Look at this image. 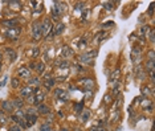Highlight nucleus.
I'll return each mask as SVG.
<instances>
[{"label": "nucleus", "instance_id": "obj_39", "mask_svg": "<svg viewBox=\"0 0 155 131\" xmlns=\"http://www.w3.org/2000/svg\"><path fill=\"white\" fill-rule=\"evenodd\" d=\"M16 117H19L20 119H23L24 118V113H23L21 109H17V110H16Z\"/></svg>", "mask_w": 155, "mask_h": 131}, {"label": "nucleus", "instance_id": "obj_49", "mask_svg": "<svg viewBox=\"0 0 155 131\" xmlns=\"http://www.w3.org/2000/svg\"><path fill=\"white\" fill-rule=\"evenodd\" d=\"M88 13H89V11H84V12H82V17L86 19V17H88Z\"/></svg>", "mask_w": 155, "mask_h": 131}, {"label": "nucleus", "instance_id": "obj_18", "mask_svg": "<svg viewBox=\"0 0 155 131\" xmlns=\"http://www.w3.org/2000/svg\"><path fill=\"white\" fill-rule=\"evenodd\" d=\"M53 8L56 9V11H57L58 15L61 16V13L65 11V4H64V3H60V1H56V3H54V5H53Z\"/></svg>", "mask_w": 155, "mask_h": 131}, {"label": "nucleus", "instance_id": "obj_40", "mask_svg": "<svg viewBox=\"0 0 155 131\" xmlns=\"http://www.w3.org/2000/svg\"><path fill=\"white\" fill-rule=\"evenodd\" d=\"M148 39H150V41L151 43H154V40H155V37H154V29H150V32H148Z\"/></svg>", "mask_w": 155, "mask_h": 131}, {"label": "nucleus", "instance_id": "obj_52", "mask_svg": "<svg viewBox=\"0 0 155 131\" xmlns=\"http://www.w3.org/2000/svg\"><path fill=\"white\" fill-rule=\"evenodd\" d=\"M0 62H1V54H0Z\"/></svg>", "mask_w": 155, "mask_h": 131}, {"label": "nucleus", "instance_id": "obj_26", "mask_svg": "<svg viewBox=\"0 0 155 131\" xmlns=\"http://www.w3.org/2000/svg\"><path fill=\"white\" fill-rule=\"evenodd\" d=\"M102 7H104L105 9L110 11V9L114 8V3H113V1H104V3H102Z\"/></svg>", "mask_w": 155, "mask_h": 131}, {"label": "nucleus", "instance_id": "obj_15", "mask_svg": "<svg viewBox=\"0 0 155 131\" xmlns=\"http://www.w3.org/2000/svg\"><path fill=\"white\" fill-rule=\"evenodd\" d=\"M19 77L21 78H31V70L28 69V68H20L19 69Z\"/></svg>", "mask_w": 155, "mask_h": 131}, {"label": "nucleus", "instance_id": "obj_23", "mask_svg": "<svg viewBox=\"0 0 155 131\" xmlns=\"http://www.w3.org/2000/svg\"><path fill=\"white\" fill-rule=\"evenodd\" d=\"M74 111L77 114H81L84 111V102H78V103H74Z\"/></svg>", "mask_w": 155, "mask_h": 131}, {"label": "nucleus", "instance_id": "obj_36", "mask_svg": "<svg viewBox=\"0 0 155 131\" xmlns=\"http://www.w3.org/2000/svg\"><path fill=\"white\" fill-rule=\"evenodd\" d=\"M104 101H105V103H106V105L111 103V101H113L111 95H110V94H106V95H105V98H104Z\"/></svg>", "mask_w": 155, "mask_h": 131}, {"label": "nucleus", "instance_id": "obj_27", "mask_svg": "<svg viewBox=\"0 0 155 131\" xmlns=\"http://www.w3.org/2000/svg\"><path fill=\"white\" fill-rule=\"evenodd\" d=\"M40 131H52L51 123H49V122H45V123H43L41 126H40Z\"/></svg>", "mask_w": 155, "mask_h": 131}, {"label": "nucleus", "instance_id": "obj_32", "mask_svg": "<svg viewBox=\"0 0 155 131\" xmlns=\"http://www.w3.org/2000/svg\"><path fill=\"white\" fill-rule=\"evenodd\" d=\"M147 61H154L155 62L154 50H148V52H147Z\"/></svg>", "mask_w": 155, "mask_h": 131}, {"label": "nucleus", "instance_id": "obj_28", "mask_svg": "<svg viewBox=\"0 0 155 131\" xmlns=\"http://www.w3.org/2000/svg\"><path fill=\"white\" fill-rule=\"evenodd\" d=\"M69 65H70L69 61H68V60H64V61H61L58 64V69H68Z\"/></svg>", "mask_w": 155, "mask_h": 131}, {"label": "nucleus", "instance_id": "obj_7", "mask_svg": "<svg viewBox=\"0 0 155 131\" xmlns=\"http://www.w3.org/2000/svg\"><path fill=\"white\" fill-rule=\"evenodd\" d=\"M20 32H21V29H20V27H17V28H13V29H7V31H5V36H7V39H11V40H17V39H19Z\"/></svg>", "mask_w": 155, "mask_h": 131}, {"label": "nucleus", "instance_id": "obj_17", "mask_svg": "<svg viewBox=\"0 0 155 131\" xmlns=\"http://www.w3.org/2000/svg\"><path fill=\"white\" fill-rule=\"evenodd\" d=\"M72 54H73V50H72V48H69V46H64L61 50V56L64 58H69L72 57Z\"/></svg>", "mask_w": 155, "mask_h": 131}, {"label": "nucleus", "instance_id": "obj_50", "mask_svg": "<svg viewBox=\"0 0 155 131\" xmlns=\"http://www.w3.org/2000/svg\"><path fill=\"white\" fill-rule=\"evenodd\" d=\"M60 131H69V130H68V128H61Z\"/></svg>", "mask_w": 155, "mask_h": 131}, {"label": "nucleus", "instance_id": "obj_25", "mask_svg": "<svg viewBox=\"0 0 155 131\" xmlns=\"http://www.w3.org/2000/svg\"><path fill=\"white\" fill-rule=\"evenodd\" d=\"M155 69V64L154 61H146V72H152V70Z\"/></svg>", "mask_w": 155, "mask_h": 131}, {"label": "nucleus", "instance_id": "obj_48", "mask_svg": "<svg viewBox=\"0 0 155 131\" xmlns=\"http://www.w3.org/2000/svg\"><path fill=\"white\" fill-rule=\"evenodd\" d=\"M27 114H35V109H28Z\"/></svg>", "mask_w": 155, "mask_h": 131}, {"label": "nucleus", "instance_id": "obj_24", "mask_svg": "<svg viewBox=\"0 0 155 131\" xmlns=\"http://www.w3.org/2000/svg\"><path fill=\"white\" fill-rule=\"evenodd\" d=\"M40 84H41V81H40V78L35 77V78H29V86H40Z\"/></svg>", "mask_w": 155, "mask_h": 131}, {"label": "nucleus", "instance_id": "obj_37", "mask_svg": "<svg viewBox=\"0 0 155 131\" xmlns=\"http://www.w3.org/2000/svg\"><path fill=\"white\" fill-rule=\"evenodd\" d=\"M9 131H23V128L20 127L19 124H13V126L9 127Z\"/></svg>", "mask_w": 155, "mask_h": 131}, {"label": "nucleus", "instance_id": "obj_41", "mask_svg": "<svg viewBox=\"0 0 155 131\" xmlns=\"http://www.w3.org/2000/svg\"><path fill=\"white\" fill-rule=\"evenodd\" d=\"M17 124H19V126H20L21 128H27V127H28V126H27V122H25L24 119H20V120H19V123H17Z\"/></svg>", "mask_w": 155, "mask_h": 131}, {"label": "nucleus", "instance_id": "obj_29", "mask_svg": "<svg viewBox=\"0 0 155 131\" xmlns=\"http://www.w3.org/2000/svg\"><path fill=\"white\" fill-rule=\"evenodd\" d=\"M11 85H12V88H13V89H17L20 86V80H19V78H12Z\"/></svg>", "mask_w": 155, "mask_h": 131}, {"label": "nucleus", "instance_id": "obj_34", "mask_svg": "<svg viewBox=\"0 0 155 131\" xmlns=\"http://www.w3.org/2000/svg\"><path fill=\"white\" fill-rule=\"evenodd\" d=\"M152 93H154V92H152V89H148L147 86H146V88L143 86V88H142V94H143V95H147V94H152Z\"/></svg>", "mask_w": 155, "mask_h": 131}, {"label": "nucleus", "instance_id": "obj_3", "mask_svg": "<svg viewBox=\"0 0 155 131\" xmlns=\"http://www.w3.org/2000/svg\"><path fill=\"white\" fill-rule=\"evenodd\" d=\"M54 95H56V98L58 101H61V102H68L69 101V94L64 89H56L54 90Z\"/></svg>", "mask_w": 155, "mask_h": 131}, {"label": "nucleus", "instance_id": "obj_31", "mask_svg": "<svg viewBox=\"0 0 155 131\" xmlns=\"http://www.w3.org/2000/svg\"><path fill=\"white\" fill-rule=\"evenodd\" d=\"M111 27H114V21H106V23H102V25H101V28L102 29H106V28H111Z\"/></svg>", "mask_w": 155, "mask_h": 131}, {"label": "nucleus", "instance_id": "obj_30", "mask_svg": "<svg viewBox=\"0 0 155 131\" xmlns=\"http://www.w3.org/2000/svg\"><path fill=\"white\" fill-rule=\"evenodd\" d=\"M7 122H8V117L5 115L4 113H1V114H0V124L3 126V124H5Z\"/></svg>", "mask_w": 155, "mask_h": 131}, {"label": "nucleus", "instance_id": "obj_21", "mask_svg": "<svg viewBox=\"0 0 155 131\" xmlns=\"http://www.w3.org/2000/svg\"><path fill=\"white\" fill-rule=\"evenodd\" d=\"M54 82H56V80H53V78H47V80L44 81V86H45L47 90H51L54 86Z\"/></svg>", "mask_w": 155, "mask_h": 131}, {"label": "nucleus", "instance_id": "obj_6", "mask_svg": "<svg viewBox=\"0 0 155 131\" xmlns=\"http://www.w3.org/2000/svg\"><path fill=\"white\" fill-rule=\"evenodd\" d=\"M33 97H35V105L43 103V101L45 99V94L43 90H40V88H36V90H33Z\"/></svg>", "mask_w": 155, "mask_h": 131}, {"label": "nucleus", "instance_id": "obj_9", "mask_svg": "<svg viewBox=\"0 0 155 131\" xmlns=\"http://www.w3.org/2000/svg\"><path fill=\"white\" fill-rule=\"evenodd\" d=\"M140 50L139 48H134V49L131 50V61L133 64H139L140 62Z\"/></svg>", "mask_w": 155, "mask_h": 131}, {"label": "nucleus", "instance_id": "obj_16", "mask_svg": "<svg viewBox=\"0 0 155 131\" xmlns=\"http://www.w3.org/2000/svg\"><path fill=\"white\" fill-rule=\"evenodd\" d=\"M33 94V90H32V88L31 86H25V88H23L21 90H20V95L21 97H29V95H32Z\"/></svg>", "mask_w": 155, "mask_h": 131}, {"label": "nucleus", "instance_id": "obj_12", "mask_svg": "<svg viewBox=\"0 0 155 131\" xmlns=\"http://www.w3.org/2000/svg\"><path fill=\"white\" fill-rule=\"evenodd\" d=\"M150 29H151V28L148 27V25H143V27H140V29H139V39L140 40L146 39L147 35H148V32H150Z\"/></svg>", "mask_w": 155, "mask_h": 131}, {"label": "nucleus", "instance_id": "obj_46", "mask_svg": "<svg viewBox=\"0 0 155 131\" xmlns=\"http://www.w3.org/2000/svg\"><path fill=\"white\" fill-rule=\"evenodd\" d=\"M7 80H8V77H4V80L1 82H0V88H3L4 85H5V82H7Z\"/></svg>", "mask_w": 155, "mask_h": 131}, {"label": "nucleus", "instance_id": "obj_10", "mask_svg": "<svg viewBox=\"0 0 155 131\" xmlns=\"http://www.w3.org/2000/svg\"><path fill=\"white\" fill-rule=\"evenodd\" d=\"M1 25H4L8 29H13V28H17V20H3Z\"/></svg>", "mask_w": 155, "mask_h": 131}, {"label": "nucleus", "instance_id": "obj_44", "mask_svg": "<svg viewBox=\"0 0 155 131\" xmlns=\"http://www.w3.org/2000/svg\"><path fill=\"white\" fill-rule=\"evenodd\" d=\"M92 131H106V130L102 127H92Z\"/></svg>", "mask_w": 155, "mask_h": 131}, {"label": "nucleus", "instance_id": "obj_8", "mask_svg": "<svg viewBox=\"0 0 155 131\" xmlns=\"http://www.w3.org/2000/svg\"><path fill=\"white\" fill-rule=\"evenodd\" d=\"M24 118H25V122H27V126L28 127H32L33 124L37 122V115L36 114H25L24 115Z\"/></svg>", "mask_w": 155, "mask_h": 131}, {"label": "nucleus", "instance_id": "obj_43", "mask_svg": "<svg viewBox=\"0 0 155 131\" xmlns=\"http://www.w3.org/2000/svg\"><path fill=\"white\" fill-rule=\"evenodd\" d=\"M84 5H85V4H84V3H78L77 4V7H76V9H78V11H82V9H84Z\"/></svg>", "mask_w": 155, "mask_h": 131}, {"label": "nucleus", "instance_id": "obj_47", "mask_svg": "<svg viewBox=\"0 0 155 131\" xmlns=\"http://www.w3.org/2000/svg\"><path fill=\"white\" fill-rule=\"evenodd\" d=\"M35 66H36V62H31V64H29V68H28V69H35Z\"/></svg>", "mask_w": 155, "mask_h": 131}, {"label": "nucleus", "instance_id": "obj_42", "mask_svg": "<svg viewBox=\"0 0 155 131\" xmlns=\"http://www.w3.org/2000/svg\"><path fill=\"white\" fill-rule=\"evenodd\" d=\"M76 69H77L78 73H81V72H85V69H84V66H81V65H76Z\"/></svg>", "mask_w": 155, "mask_h": 131}, {"label": "nucleus", "instance_id": "obj_38", "mask_svg": "<svg viewBox=\"0 0 155 131\" xmlns=\"http://www.w3.org/2000/svg\"><path fill=\"white\" fill-rule=\"evenodd\" d=\"M39 53H40V48H33V52H32V57L33 58H36L37 56H39Z\"/></svg>", "mask_w": 155, "mask_h": 131}, {"label": "nucleus", "instance_id": "obj_4", "mask_svg": "<svg viewBox=\"0 0 155 131\" xmlns=\"http://www.w3.org/2000/svg\"><path fill=\"white\" fill-rule=\"evenodd\" d=\"M80 82H81L82 86L85 88V90H84V92H92V90H93V88H94L93 78H89V77L81 78V80H80Z\"/></svg>", "mask_w": 155, "mask_h": 131}, {"label": "nucleus", "instance_id": "obj_45", "mask_svg": "<svg viewBox=\"0 0 155 131\" xmlns=\"http://www.w3.org/2000/svg\"><path fill=\"white\" fill-rule=\"evenodd\" d=\"M152 9H154V4H151L150 8H148V15H150V16H152Z\"/></svg>", "mask_w": 155, "mask_h": 131}, {"label": "nucleus", "instance_id": "obj_14", "mask_svg": "<svg viewBox=\"0 0 155 131\" xmlns=\"http://www.w3.org/2000/svg\"><path fill=\"white\" fill-rule=\"evenodd\" d=\"M5 54L8 56V58H9V61L13 62L17 58V53H16L13 49H11V48H5Z\"/></svg>", "mask_w": 155, "mask_h": 131}, {"label": "nucleus", "instance_id": "obj_11", "mask_svg": "<svg viewBox=\"0 0 155 131\" xmlns=\"http://www.w3.org/2000/svg\"><path fill=\"white\" fill-rule=\"evenodd\" d=\"M1 109H3V111H7V113H12L15 110L11 101H3L1 102Z\"/></svg>", "mask_w": 155, "mask_h": 131}, {"label": "nucleus", "instance_id": "obj_20", "mask_svg": "<svg viewBox=\"0 0 155 131\" xmlns=\"http://www.w3.org/2000/svg\"><path fill=\"white\" fill-rule=\"evenodd\" d=\"M12 105H13V109H21L24 106V101L21 98H16V99L11 101Z\"/></svg>", "mask_w": 155, "mask_h": 131}, {"label": "nucleus", "instance_id": "obj_5", "mask_svg": "<svg viewBox=\"0 0 155 131\" xmlns=\"http://www.w3.org/2000/svg\"><path fill=\"white\" fill-rule=\"evenodd\" d=\"M41 28H43V35H45V36L49 35L51 32H53V25H52L49 17H47V19L41 23Z\"/></svg>", "mask_w": 155, "mask_h": 131}, {"label": "nucleus", "instance_id": "obj_13", "mask_svg": "<svg viewBox=\"0 0 155 131\" xmlns=\"http://www.w3.org/2000/svg\"><path fill=\"white\" fill-rule=\"evenodd\" d=\"M37 111H39L40 114H44V115H48V114L51 113V109H49V106H47V105L40 103V105H37Z\"/></svg>", "mask_w": 155, "mask_h": 131}, {"label": "nucleus", "instance_id": "obj_1", "mask_svg": "<svg viewBox=\"0 0 155 131\" xmlns=\"http://www.w3.org/2000/svg\"><path fill=\"white\" fill-rule=\"evenodd\" d=\"M97 54H98L97 50L86 52V53L80 56V62H82V64H88V65H94V58L97 57Z\"/></svg>", "mask_w": 155, "mask_h": 131}, {"label": "nucleus", "instance_id": "obj_35", "mask_svg": "<svg viewBox=\"0 0 155 131\" xmlns=\"http://www.w3.org/2000/svg\"><path fill=\"white\" fill-rule=\"evenodd\" d=\"M89 115H90V113H89V111H82V115H81L82 122H86V120L89 119Z\"/></svg>", "mask_w": 155, "mask_h": 131}, {"label": "nucleus", "instance_id": "obj_22", "mask_svg": "<svg viewBox=\"0 0 155 131\" xmlns=\"http://www.w3.org/2000/svg\"><path fill=\"white\" fill-rule=\"evenodd\" d=\"M35 70L39 74H43L44 73V70H45V64L44 62H36V66H35Z\"/></svg>", "mask_w": 155, "mask_h": 131}, {"label": "nucleus", "instance_id": "obj_2", "mask_svg": "<svg viewBox=\"0 0 155 131\" xmlns=\"http://www.w3.org/2000/svg\"><path fill=\"white\" fill-rule=\"evenodd\" d=\"M32 35H33V39L37 41V40H40L41 37H43V28H41V23H39V21H36V23H33V27H32Z\"/></svg>", "mask_w": 155, "mask_h": 131}, {"label": "nucleus", "instance_id": "obj_19", "mask_svg": "<svg viewBox=\"0 0 155 131\" xmlns=\"http://www.w3.org/2000/svg\"><path fill=\"white\" fill-rule=\"evenodd\" d=\"M64 28H65V25H64L62 23H58L56 27H53V33H54V36L61 35L62 32H64Z\"/></svg>", "mask_w": 155, "mask_h": 131}, {"label": "nucleus", "instance_id": "obj_33", "mask_svg": "<svg viewBox=\"0 0 155 131\" xmlns=\"http://www.w3.org/2000/svg\"><path fill=\"white\" fill-rule=\"evenodd\" d=\"M105 36H106V33H105V32H100V33H97V36H96V41H97V43H100V41H101L102 39H104Z\"/></svg>", "mask_w": 155, "mask_h": 131}, {"label": "nucleus", "instance_id": "obj_51", "mask_svg": "<svg viewBox=\"0 0 155 131\" xmlns=\"http://www.w3.org/2000/svg\"><path fill=\"white\" fill-rule=\"evenodd\" d=\"M0 72H1V62H0Z\"/></svg>", "mask_w": 155, "mask_h": 131}]
</instances>
